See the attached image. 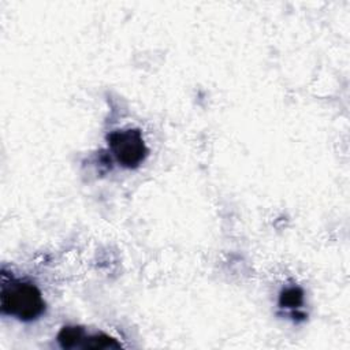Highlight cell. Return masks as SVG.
Here are the masks:
<instances>
[{
	"instance_id": "cell-1",
	"label": "cell",
	"mask_w": 350,
	"mask_h": 350,
	"mask_svg": "<svg viewBox=\"0 0 350 350\" xmlns=\"http://www.w3.org/2000/svg\"><path fill=\"white\" fill-rule=\"evenodd\" d=\"M0 309L3 314L16 317L22 321H31L44 313L45 302L41 291L29 282L14 278H1Z\"/></svg>"
},
{
	"instance_id": "cell-2",
	"label": "cell",
	"mask_w": 350,
	"mask_h": 350,
	"mask_svg": "<svg viewBox=\"0 0 350 350\" xmlns=\"http://www.w3.org/2000/svg\"><path fill=\"white\" fill-rule=\"evenodd\" d=\"M108 148L112 157L123 168H137L148 156V148L137 129L112 131L108 135Z\"/></svg>"
},
{
	"instance_id": "cell-3",
	"label": "cell",
	"mask_w": 350,
	"mask_h": 350,
	"mask_svg": "<svg viewBox=\"0 0 350 350\" xmlns=\"http://www.w3.org/2000/svg\"><path fill=\"white\" fill-rule=\"evenodd\" d=\"M304 304V291L299 287H287L280 293L279 305L280 308L295 310Z\"/></svg>"
}]
</instances>
